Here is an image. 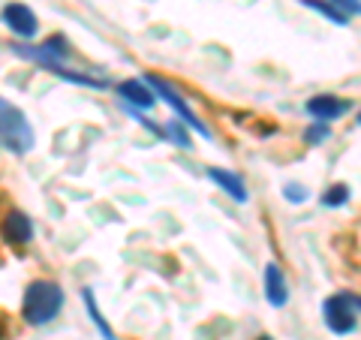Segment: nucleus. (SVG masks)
Masks as SVG:
<instances>
[{
    "mask_svg": "<svg viewBox=\"0 0 361 340\" xmlns=\"http://www.w3.org/2000/svg\"><path fill=\"white\" fill-rule=\"evenodd\" d=\"M63 308V289L54 280H33L25 289V301H21V316L30 325H45Z\"/></svg>",
    "mask_w": 361,
    "mask_h": 340,
    "instance_id": "f257e3e1",
    "label": "nucleus"
},
{
    "mask_svg": "<svg viewBox=\"0 0 361 340\" xmlns=\"http://www.w3.org/2000/svg\"><path fill=\"white\" fill-rule=\"evenodd\" d=\"M0 142L13 154H27L33 148V130L21 111L0 97Z\"/></svg>",
    "mask_w": 361,
    "mask_h": 340,
    "instance_id": "f03ea898",
    "label": "nucleus"
},
{
    "mask_svg": "<svg viewBox=\"0 0 361 340\" xmlns=\"http://www.w3.org/2000/svg\"><path fill=\"white\" fill-rule=\"evenodd\" d=\"M358 310H361V298L341 292V296H331L322 304V320L334 334H349L358 325Z\"/></svg>",
    "mask_w": 361,
    "mask_h": 340,
    "instance_id": "7ed1b4c3",
    "label": "nucleus"
},
{
    "mask_svg": "<svg viewBox=\"0 0 361 340\" xmlns=\"http://www.w3.org/2000/svg\"><path fill=\"white\" fill-rule=\"evenodd\" d=\"M145 85H148L151 90H154V97H160V99H166V103L169 106H172L175 111H178V115L180 118H184V123H190V127H193L199 135H205V139H211V130L205 127V123H202L199 121V115H196V111L193 109H190L187 106V99L184 97H180L178 94V90L172 87V85H169L166 82V78H160V75H154V73H148V75H145Z\"/></svg>",
    "mask_w": 361,
    "mask_h": 340,
    "instance_id": "20e7f679",
    "label": "nucleus"
},
{
    "mask_svg": "<svg viewBox=\"0 0 361 340\" xmlns=\"http://www.w3.org/2000/svg\"><path fill=\"white\" fill-rule=\"evenodd\" d=\"M4 21H6V28L21 40H33L37 30H39L37 16H33L30 6H25V4H6L4 6Z\"/></svg>",
    "mask_w": 361,
    "mask_h": 340,
    "instance_id": "39448f33",
    "label": "nucleus"
},
{
    "mask_svg": "<svg viewBox=\"0 0 361 340\" xmlns=\"http://www.w3.org/2000/svg\"><path fill=\"white\" fill-rule=\"evenodd\" d=\"M0 235H4V241L6 244H13V247H25L30 244V238H33V223L27 214H21V211H6L4 214V223H0Z\"/></svg>",
    "mask_w": 361,
    "mask_h": 340,
    "instance_id": "423d86ee",
    "label": "nucleus"
},
{
    "mask_svg": "<svg viewBox=\"0 0 361 340\" xmlns=\"http://www.w3.org/2000/svg\"><path fill=\"white\" fill-rule=\"evenodd\" d=\"M349 111V103L341 97H331V94H319V97H313L310 103H307V115H313L316 121H334V118H341Z\"/></svg>",
    "mask_w": 361,
    "mask_h": 340,
    "instance_id": "0eeeda50",
    "label": "nucleus"
},
{
    "mask_svg": "<svg viewBox=\"0 0 361 340\" xmlns=\"http://www.w3.org/2000/svg\"><path fill=\"white\" fill-rule=\"evenodd\" d=\"M265 298H268L271 308H283L289 301L286 277H283V271H280V265H274V262L265 268Z\"/></svg>",
    "mask_w": 361,
    "mask_h": 340,
    "instance_id": "6e6552de",
    "label": "nucleus"
},
{
    "mask_svg": "<svg viewBox=\"0 0 361 340\" xmlns=\"http://www.w3.org/2000/svg\"><path fill=\"white\" fill-rule=\"evenodd\" d=\"M118 94L127 99V103H133V109H151L157 103L154 90L145 82H133V78H127V82L118 85Z\"/></svg>",
    "mask_w": 361,
    "mask_h": 340,
    "instance_id": "1a4fd4ad",
    "label": "nucleus"
},
{
    "mask_svg": "<svg viewBox=\"0 0 361 340\" xmlns=\"http://www.w3.org/2000/svg\"><path fill=\"white\" fill-rule=\"evenodd\" d=\"M208 178H211L223 193H229L235 202H247V187H244V181L235 175V172H226V169L211 166V169H208Z\"/></svg>",
    "mask_w": 361,
    "mask_h": 340,
    "instance_id": "9d476101",
    "label": "nucleus"
},
{
    "mask_svg": "<svg viewBox=\"0 0 361 340\" xmlns=\"http://www.w3.org/2000/svg\"><path fill=\"white\" fill-rule=\"evenodd\" d=\"M298 4H304L307 9H316V13L319 16H325L329 21H334V25H349V18L341 13V9H337L331 0H298Z\"/></svg>",
    "mask_w": 361,
    "mask_h": 340,
    "instance_id": "9b49d317",
    "label": "nucleus"
},
{
    "mask_svg": "<svg viewBox=\"0 0 361 340\" xmlns=\"http://www.w3.org/2000/svg\"><path fill=\"white\" fill-rule=\"evenodd\" d=\"M82 298H85V304H87V310H90V320H94V325L99 328V332H103V337H106V340H115V332H111V328L106 325V320H103V316H99V310H97L94 292H90V289H85V292H82Z\"/></svg>",
    "mask_w": 361,
    "mask_h": 340,
    "instance_id": "f8f14e48",
    "label": "nucleus"
},
{
    "mask_svg": "<svg viewBox=\"0 0 361 340\" xmlns=\"http://www.w3.org/2000/svg\"><path fill=\"white\" fill-rule=\"evenodd\" d=\"M349 202V184H334L322 193V205L325 208H341Z\"/></svg>",
    "mask_w": 361,
    "mask_h": 340,
    "instance_id": "ddd939ff",
    "label": "nucleus"
},
{
    "mask_svg": "<svg viewBox=\"0 0 361 340\" xmlns=\"http://www.w3.org/2000/svg\"><path fill=\"white\" fill-rule=\"evenodd\" d=\"M329 135H331V127H329V123H325V121H316L313 127L304 133V142H307V145H319L322 139H329Z\"/></svg>",
    "mask_w": 361,
    "mask_h": 340,
    "instance_id": "4468645a",
    "label": "nucleus"
},
{
    "mask_svg": "<svg viewBox=\"0 0 361 340\" xmlns=\"http://www.w3.org/2000/svg\"><path fill=\"white\" fill-rule=\"evenodd\" d=\"M166 135H172V139H175V145H180V148H184V151H193V142H190V135H187V130H184V127H180V123H178V121H172V123H169V130H166Z\"/></svg>",
    "mask_w": 361,
    "mask_h": 340,
    "instance_id": "2eb2a0df",
    "label": "nucleus"
},
{
    "mask_svg": "<svg viewBox=\"0 0 361 340\" xmlns=\"http://www.w3.org/2000/svg\"><path fill=\"white\" fill-rule=\"evenodd\" d=\"M283 196L298 205V202H307L310 193H307V187H301V184H286V187H283Z\"/></svg>",
    "mask_w": 361,
    "mask_h": 340,
    "instance_id": "dca6fc26",
    "label": "nucleus"
},
{
    "mask_svg": "<svg viewBox=\"0 0 361 340\" xmlns=\"http://www.w3.org/2000/svg\"><path fill=\"white\" fill-rule=\"evenodd\" d=\"M331 4L341 9L346 18H349V16H361V0H331Z\"/></svg>",
    "mask_w": 361,
    "mask_h": 340,
    "instance_id": "f3484780",
    "label": "nucleus"
},
{
    "mask_svg": "<svg viewBox=\"0 0 361 340\" xmlns=\"http://www.w3.org/2000/svg\"><path fill=\"white\" fill-rule=\"evenodd\" d=\"M4 334H6V328H4V322H0V340H4Z\"/></svg>",
    "mask_w": 361,
    "mask_h": 340,
    "instance_id": "a211bd4d",
    "label": "nucleus"
},
{
    "mask_svg": "<svg viewBox=\"0 0 361 340\" xmlns=\"http://www.w3.org/2000/svg\"><path fill=\"white\" fill-rule=\"evenodd\" d=\"M358 127H361V111H358Z\"/></svg>",
    "mask_w": 361,
    "mask_h": 340,
    "instance_id": "6ab92c4d",
    "label": "nucleus"
},
{
    "mask_svg": "<svg viewBox=\"0 0 361 340\" xmlns=\"http://www.w3.org/2000/svg\"><path fill=\"white\" fill-rule=\"evenodd\" d=\"M259 340H271V337H259Z\"/></svg>",
    "mask_w": 361,
    "mask_h": 340,
    "instance_id": "aec40b11",
    "label": "nucleus"
}]
</instances>
